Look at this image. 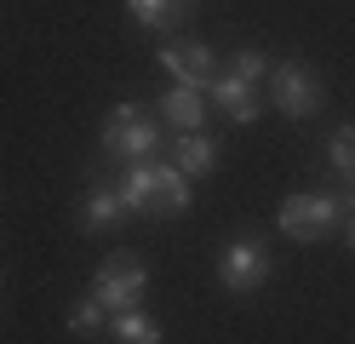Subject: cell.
Here are the masks:
<instances>
[{
  "label": "cell",
  "mask_w": 355,
  "mask_h": 344,
  "mask_svg": "<svg viewBox=\"0 0 355 344\" xmlns=\"http://www.w3.org/2000/svg\"><path fill=\"white\" fill-rule=\"evenodd\" d=\"M121 201L126 213H149V218H178L189 206V183L172 161H121Z\"/></svg>",
  "instance_id": "1"
},
{
  "label": "cell",
  "mask_w": 355,
  "mask_h": 344,
  "mask_svg": "<svg viewBox=\"0 0 355 344\" xmlns=\"http://www.w3.org/2000/svg\"><path fill=\"white\" fill-rule=\"evenodd\" d=\"M103 149L115 161H144L161 149V126H155V115L144 104H115L103 115Z\"/></svg>",
  "instance_id": "2"
},
{
  "label": "cell",
  "mask_w": 355,
  "mask_h": 344,
  "mask_svg": "<svg viewBox=\"0 0 355 344\" xmlns=\"http://www.w3.org/2000/svg\"><path fill=\"white\" fill-rule=\"evenodd\" d=\"M321 81H315V69H304V63H270V104L286 115V121H309V115L321 109Z\"/></svg>",
  "instance_id": "3"
},
{
  "label": "cell",
  "mask_w": 355,
  "mask_h": 344,
  "mask_svg": "<svg viewBox=\"0 0 355 344\" xmlns=\"http://www.w3.org/2000/svg\"><path fill=\"white\" fill-rule=\"evenodd\" d=\"M144 287H149L144 259H138V252H115V259H103V264H98V287H92V293L103 298V310L115 316V310H138Z\"/></svg>",
  "instance_id": "4"
},
{
  "label": "cell",
  "mask_w": 355,
  "mask_h": 344,
  "mask_svg": "<svg viewBox=\"0 0 355 344\" xmlns=\"http://www.w3.org/2000/svg\"><path fill=\"white\" fill-rule=\"evenodd\" d=\"M218 281H224L230 293H252L270 281V247H263L258 236H241L230 241L224 252H218Z\"/></svg>",
  "instance_id": "5"
},
{
  "label": "cell",
  "mask_w": 355,
  "mask_h": 344,
  "mask_svg": "<svg viewBox=\"0 0 355 344\" xmlns=\"http://www.w3.org/2000/svg\"><path fill=\"white\" fill-rule=\"evenodd\" d=\"M332 229H344L332 195H293V201H281V236H293V241H321V236H332Z\"/></svg>",
  "instance_id": "6"
},
{
  "label": "cell",
  "mask_w": 355,
  "mask_h": 344,
  "mask_svg": "<svg viewBox=\"0 0 355 344\" xmlns=\"http://www.w3.org/2000/svg\"><path fill=\"white\" fill-rule=\"evenodd\" d=\"M161 69L178 86H195V92H207L218 81V58L207 46H161Z\"/></svg>",
  "instance_id": "7"
},
{
  "label": "cell",
  "mask_w": 355,
  "mask_h": 344,
  "mask_svg": "<svg viewBox=\"0 0 355 344\" xmlns=\"http://www.w3.org/2000/svg\"><path fill=\"white\" fill-rule=\"evenodd\" d=\"M121 218H126V201H121V190H109V183H98V190L80 201V229L86 236H103V229H115Z\"/></svg>",
  "instance_id": "8"
},
{
  "label": "cell",
  "mask_w": 355,
  "mask_h": 344,
  "mask_svg": "<svg viewBox=\"0 0 355 344\" xmlns=\"http://www.w3.org/2000/svg\"><path fill=\"white\" fill-rule=\"evenodd\" d=\"M126 12H132V23H144L149 35H166L195 12V0H126Z\"/></svg>",
  "instance_id": "9"
},
{
  "label": "cell",
  "mask_w": 355,
  "mask_h": 344,
  "mask_svg": "<svg viewBox=\"0 0 355 344\" xmlns=\"http://www.w3.org/2000/svg\"><path fill=\"white\" fill-rule=\"evenodd\" d=\"M161 121L178 126V132H201V126H207V104H201V92H195V86H172L166 98H161Z\"/></svg>",
  "instance_id": "10"
},
{
  "label": "cell",
  "mask_w": 355,
  "mask_h": 344,
  "mask_svg": "<svg viewBox=\"0 0 355 344\" xmlns=\"http://www.w3.org/2000/svg\"><path fill=\"white\" fill-rule=\"evenodd\" d=\"M207 92H212V98H218V104H224V109L235 115V121H258V115H263V98H258V86H252V81L218 75V81H212Z\"/></svg>",
  "instance_id": "11"
},
{
  "label": "cell",
  "mask_w": 355,
  "mask_h": 344,
  "mask_svg": "<svg viewBox=\"0 0 355 344\" xmlns=\"http://www.w3.org/2000/svg\"><path fill=\"white\" fill-rule=\"evenodd\" d=\"M212 161H218V144H212L207 132H178L172 167L184 172V178H201V172H212Z\"/></svg>",
  "instance_id": "12"
},
{
  "label": "cell",
  "mask_w": 355,
  "mask_h": 344,
  "mask_svg": "<svg viewBox=\"0 0 355 344\" xmlns=\"http://www.w3.org/2000/svg\"><path fill=\"white\" fill-rule=\"evenodd\" d=\"M109 327H115L121 344H161V321L144 316V310H115V316H109Z\"/></svg>",
  "instance_id": "13"
},
{
  "label": "cell",
  "mask_w": 355,
  "mask_h": 344,
  "mask_svg": "<svg viewBox=\"0 0 355 344\" xmlns=\"http://www.w3.org/2000/svg\"><path fill=\"white\" fill-rule=\"evenodd\" d=\"M224 75H235V81H252V86H258V81H270V58H263L258 46H241V52L230 58V69H224Z\"/></svg>",
  "instance_id": "14"
},
{
  "label": "cell",
  "mask_w": 355,
  "mask_h": 344,
  "mask_svg": "<svg viewBox=\"0 0 355 344\" xmlns=\"http://www.w3.org/2000/svg\"><path fill=\"white\" fill-rule=\"evenodd\" d=\"M327 161H332V172H338V178H355V126H338V132H332Z\"/></svg>",
  "instance_id": "15"
},
{
  "label": "cell",
  "mask_w": 355,
  "mask_h": 344,
  "mask_svg": "<svg viewBox=\"0 0 355 344\" xmlns=\"http://www.w3.org/2000/svg\"><path fill=\"white\" fill-rule=\"evenodd\" d=\"M98 321H103V298H98V293H92V298H75V304H69V333H92Z\"/></svg>",
  "instance_id": "16"
},
{
  "label": "cell",
  "mask_w": 355,
  "mask_h": 344,
  "mask_svg": "<svg viewBox=\"0 0 355 344\" xmlns=\"http://www.w3.org/2000/svg\"><path fill=\"white\" fill-rule=\"evenodd\" d=\"M332 206H338V218H344V224L355 218V178H344V190L332 195Z\"/></svg>",
  "instance_id": "17"
},
{
  "label": "cell",
  "mask_w": 355,
  "mask_h": 344,
  "mask_svg": "<svg viewBox=\"0 0 355 344\" xmlns=\"http://www.w3.org/2000/svg\"><path fill=\"white\" fill-rule=\"evenodd\" d=\"M344 236H349V247H355V218H349V224H344Z\"/></svg>",
  "instance_id": "18"
}]
</instances>
